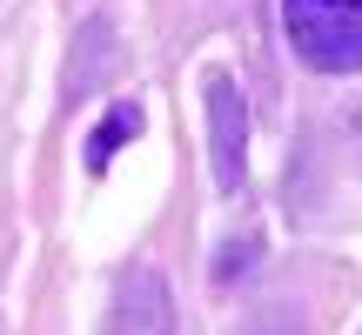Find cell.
Instances as JSON below:
<instances>
[{
  "label": "cell",
  "instance_id": "1",
  "mask_svg": "<svg viewBox=\"0 0 362 335\" xmlns=\"http://www.w3.org/2000/svg\"><path fill=\"white\" fill-rule=\"evenodd\" d=\"M288 40L322 74H362V0H288Z\"/></svg>",
  "mask_w": 362,
  "mask_h": 335
},
{
  "label": "cell",
  "instance_id": "2",
  "mask_svg": "<svg viewBox=\"0 0 362 335\" xmlns=\"http://www.w3.org/2000/svg\"><path fill=\"white\" fill-rule=\"evenodd\" d=\"M208 161H215V188L235 194L248 181V101L235 74L208 81Z\"/></svg>",
  "mask_w": 362,
  "mask_h": 335
},
{
  "label": "cell",
  "instance_id": "3",
  "mask_svg": "<svg viewBox=\"0 0 362 335\" xmlns=\"http://www.w3.org/2000/svg\"><path fill=\"white\" fill-rule=\"evenodd\" d=\"M107 335H175V288L155 261L121 275L115 309H107Z\"/></svg>",
  "mask_w": 362,
  "mask_h": 335
},
{
  "label": "cell",
  "instance_id": "4",
  "mask_svg": "<svg viewBox=\"0 0 362 335\" xmlns=\"http://www.w3.org/2000/svg\"><path fill=\"white\" fill-rule=\"evenodd\" d=\"M134 128H141V107H115V114L101 121V134H94V148H88V168H94V175L107 168V155H115L121 141H134Z\"/></svg>",
  "mask_w": 362,
  "mask_h": 335
},
{
  "label": "cell",
  "instance_id": "5",
  "mask_svg": "<svg viewBox=\"0 0 362 335\" xmlns=\"http://www.w3.org/2000/svg\"><path fill=\"white\" fill-rule=\"evenodd\" d=\"M242 335H309V329H302L296 309H262V315H248V322H242Z\"/></svg>",
  "mask_w": 362,
  "mask_h": 335
}]
</instances>
